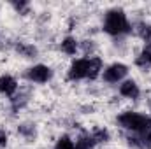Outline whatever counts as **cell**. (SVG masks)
Masks as SVG:
<instances>
[{
  "label": "cell",
  "instance_id": "cell-2",
  "mask_svg": "<svg viewBox=\"0 0 151 149\" xmlns=\"http://www.w3.org/2000/svg\"><path fill=\"white\" fill-rule=\"evenodd\" d=\"M104 30L109 34V35H123V34H128L130 32V23L125 16L123 11H109L106 14V19H104Z\"/></svg>",
  "mask_w": 151,
  "mask_h": 149
},
{
  "label": "cell",
  "instance_id": "cell-16",
  "mask_svg": "<svg viewBox=\"0 0 151 149\" xmlns=\"http://www.w3.org/2000/svg\"><path fill=\"white\" fill-rule=\"evenodd\" d=\"M7 144V133L4 130H0V148H4Z\"/></svg>",
  "mask_w": 151,
  "mask_h": 149
},
{
  "label": "cell",
  "instance_id": "cell-8",
  "mask_svg": "<svg viewBox=\"0 0 151 149\" xmlns=\"http://www.w3.org/2000/svg\"><path fill=\"white\" fill-rule=\"evenodd\" d=\"M137 65L139 67H150L151 65V42H148L146 47L142 49L141 56L137 58Z\"/></svg>",
  "mask_w": 151,
  "mask_h": 149
},
{
  "label": "cell",
  "instance_id": "cell-15",
  "mask_svg": "<svg viewBox=\"0 0 151 149\" xmlns=\"http://www.w3.org/2000/svg\"><path fill=\"white\" fill-rule=\"evenodd\" d=\"M18 49H21V53H25L27 56L35 54V47H32V46H30V47H23V46H21V47H18Z\"/></svg>",
  "mask_w": 151,
  "mask_h": 149
},
{
  "label": "cell",
  "instance_id": "cell-13",
  "mask_svg": "<svg viewBox=\"0 0 151 149\" xmlns=\"http://www.w3.org/2000/svg\"><path fill=\"white\" fill-rule=\"evenodd\" d=\"M139 35L141 39H144L146 42H151V25H146V23H142V25H139Z\"/></svg>",
  "mask_w": 151,
  "mask_h": 149
},
{
  "label": "cell",
  "instance_id": "cell-10",
  "mask_svg": "<svg viewBox=\"0 0 151 149\" xmlns=\"http://www.w3.org/2000/svg\"><path fill=\"white\" fill-rule=\"evenodd\" d=\"M62 49H63V53H67V54H76V51H77V40L72 39V37L63 39Z\"/></svg>",
  "mask_w": 151,
  "mask_h": 149
},
{
  "label": "cell",
  "instance_id": "cell-6",
  "mask_svg": "<svg viewBox=\"0 0 151 149\" xmlns=\"http://www.w3.org/2000/svg\"><path fill=\"white\" fill-rule=\"evenodd\" d=\"M16 90H18V82H16L14 77H11V75H2L0 77V93L2 95L11 97Z\"/></svg>",
  "mask_w": 151,
  "mask_h": 149
},
{
  "label": "cell",
  "instance_id": "cell-14",
  "mask_svg": "<svg viewBox=\"0 0 151 149\" xmlns=\"http://www.w3.org/2000/svg\"><path fill=\"white\" fill-rule=\"evenodd\" d=\"M91 139H93V142H106L107 139H109V133H107V130H97L93 135H91Z\"/></svg>",
  "mask_w": 151,
  "mask_h": 149
},
{
  "label": "cell",
  "instance_id": "cell-12",
  "mask_svg": "<svg viewBox=\"0 0 151 149\" xmlns=\"http://www.w3.org/2000/svg\"><path fill=\"white\" fill-rule=\"evenodd\" d=\"M55 149H76V144H74V140H70L69 137H62L56 142Z\"/></svg>",
  "mask_w": 151,
  "mask_h": 149
},
{
  "label": "cell",
  "instance_id": "cell-4",
  "mask_svg": "<svg viewBox=\"0 0 151 149\" xmlns=\"http://www.w3.org/2000/svg\"><path fill=\"white\" fill-rule=\"evenodd\" d=\"M51 69L49 67H46V65H34L32 69H28V72H27V77L30 79V81H34V82H39V84H42V82H47L49 79H51Z\"/></svg>",
  "mask_w": 151,
  "mask_h": 149
},
{
  "label": "cell",
  "instance_id": "cell-1",
  "mask_svg": "<svg viewBox=\"0 0 151 149\" xmlns=\"http://www.w3.org/2000/svg\"><path fill=\"white\" fill-rule=\"evenodd\" d=\"M118 123L125 130H130L137 135L151 130V117L144 116V114H139V112H123L118 117Z\"/></svg>",
  "mask_w": 151,
  "mask_h": 149
},
{
  "label": "cell",
  "instance_id": "cell-9",
  "mask_svg": "<svg viewBox=\"0 0 151 149\" xmlns=\"http://www.w3.org/2000/svg\"><path fill=\"white\" fill-rule=\"evenodd\" d=\"M100 70H102V62L99 58H90V72H88V77L95 79L97 75L100 74Z\"/></svg>",
  "mask_w": 151,
  "mask_h": 149
},
{
  "label": "cell",
  "instance_id": "cell-5",
  "mask_svg": "<svg viewBox=\"0 0 151 149\" xmlns=\"http://www.w3.org/2000/svg\"><path fill=\"white\" fill-rule=\"evenodd\" d=\"M127 72L128 70L123 63H114L111 67H107L102 75H104V81H107V82H119V81H123Z\"/></svg>",
  "mask_w": 151,
  "mask_h": 149
},
{
  "label": "cell",
  "instance_id": "cell-3",
  "mask_svg": "<svg viewBox=\"0 0 151 149\" xmlns=\"http://www.w3.org/2000/svg\"><path fill=\"white\" fill-rule=\"evenodd\" d=\"M88 72H90V58H81V60H76L70 65L69 77L72 81H79V79L88 77Z\"/></svg>",
  "mask_w": 151,
  "mask_h": 149
},
{
  "label": "cell",
  "instance_id": "cell-7",
  "mask_svg": "<svg viewBox=\"0 0 151 149\" xmlns=\"http://www.w3.org/2000/svg\"><path fill=\"white\" fill-rule=\"evenodd\" d=\"M119 93L127 98H137L141 91H139V86L135 84V81H125L119 86Z\"/></svg>",
  "mask_w": 151,
  "mask_h": 149
},
{
  "label": "cell",
  "instance_id": "cell-11",
  "mask_svg": "<svg viewBox=\"0 0 151 149\" xmlns=\"http://www.w3.org/2000/svg\"><path fill=\"white\" fill-rule=\"evenodd\" d=\"M93 139L91 137H81L76 140V149H93Z\"/></svg>",
  "mask_w": 151,
  "mask_h": 149
}]
</instances>
